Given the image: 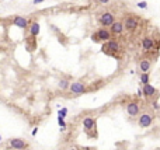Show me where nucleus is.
Segmentation results:
<instances>
[{"mask_svg": "<svg viewBox=\"0 0 160 150\" xmlns=\"http://www.w3.org/2000/svg\"><path fill=\"white\" fill-rule=\"evenodd\" d=\"M139 25H141V18H138L136 16H128L124 20V27L129 32L136 31L139 28Z\"/></svg>", "mask_w": 160, "mask_h": 150, "instance_id": "obj_1", "label": "nucleus"}, {"mask_svg": "<svg viewBox=\"0 0 160 150\" xmlns=\"http://www.w3.org/2000/svg\"><path fill=\"white\" fill-rule=\"evenodd\" d=\"M111 31L107 28V27H103V28H100L96 34H93V41L94 42H107V41L111 40Z\"/></svg>", "mask_w": 160, "mask_h": 150, "instance_id": "obj_2", "label": "nucleus"}, {"mask_svg": "<svg viewBox=\"0 0 160 150\" xmlns=\"http://www.w3.org/2000/svg\"><path fill=\"white\" fill-rule=\"evenodd\" d=\"M98 21H100V24L103 25V27H111L112 23L115 21V16H114V13H111V11H104L101 16H100V18H98Z\"/></svg>", "mask_w": 160, "mask_h": 150, "instance_id": "obj_3", "label": "nucleus"}, {"mask_svg": "<svg viewBox=\"0 0 160 150\" xmlns=\"http://www.w3.org/2000/svg\"><path fill=\"white\" fill-rule=\"evenodd\" d=\"M69 90H70V93L73 95H81L86 93V84L84 83H81V81H73L70 83V87H69Z\"/></svg>", "mask_w": 160, "mask_h": 150, "instance_id": "obj_4", "label": "nucleus"}, {"mask_svg": "<svg viewBox=\"0 0 160 150\" xmlns=\"http://www.w3.org/2000/svg\"><path fill=\"white\" fill-rule=\"evenodd\" d=\"M139 126L141 128H149L152 126L153 124V115L149 114V112H143L141 117H139V121H138Z\"/></svg>", "mask_w": 160, "mask_h": 150, "instance_id": "obj_5", "label": "nucleus"}, {"mask_svg": "<svg viewBox=\"0 0 160 150\" xmlns=\"http://www.w3.org/2000/svg\"><path fill=\"white\" fill-rule=\"evenodd\" d=\"M104 52H107V53H115V52H118L121 49V45H120V42L118 41H115V40H110V41H107V44H105L104 47Z\"/></svg>", "mask_w": 160, "mask_h": 150, "instance_id": "obj_6", "label": "nucleus"}, {"mask_svg": "<svg viewBox=\"0 0 160 150\" xmlns=\"http://www.w3.org/2000/svg\"><path fill=\"white\" fill-rule=\"evenodd\" d=\"M13 25H16V27L21 28V30H27L28 25H30V23H28V20H27L25 17L16 16L14 18H13Z\"/></svg>", "mask_w": 160, "mask_h": 150, "instance_id": "obj_7", "label": "nucleus"}, {"mask_svg": "<svg viewBox=\"0 0 160 150\" xmlns=\"http://www.w3.org/2000/svg\"><path fill=\"white\" fill-rule=\"evenodd\" d=\"M139 111H141V107H139V104L135 103V101H131L128 103L127 105V112H128L129 117H136V115H139Z\"/></svg>", "mask_w": 160, "mask_h": 150, "instance_id": "obj_8", "label": "nucleus"}, {"mask_svg": "<svg viewBox=\"0 0 160 150\" xmlns=\"http://www.w3.org/2000/svg\"><path fill=\"white\" fill-rule=\"evenodd\" d=\"M110 31H111L112 35H121L122 32L125 31L124 23H122V21H114L112 25L110 27Z\"/></svg>", "mask_w": 160, "mask_h": 150, "instance_id": "obj_9", "label": "nucleus"}, {"mask_svg": "<svg viewBox=\"0 0 160 150\" xmlns=\"http://www.w3.org/2000/svg\"><path fill=\"white\" fill-rule=\"evenodd\" d=\"M10 147L14 150H21V149H25V147H27V143H25L23 139H20V138H13V139L10 140Z\"/></svg>", "mask_w": 160, "mask_h": 150, "instance_id": "obj_10", "label": "nucleus"}, {"mask_svg": "<svg viewBox=\"0 0 160 150\" xmlns=\"http://www.w3.org/2000/svg\"><path fill=\"white\" fill-rule=\"evenodd\" d=\"M142 49L146 51V52L154 49V40L150 38V37H145L143 40H142Z\"/></svg>", "mask_w": 160, "mask_h": 150, "instance_id": "obj_11", "label": "nucleus"}, {"mask_svg": "<svg viewBox=\"0 0 160 150\" xmlns=\"http://www.w3.org/2000/svg\"><path fill=\"white\" fill-rule=\"evenodd\" d=\"M41 31V25L38 21H32L30 25H28V32H30V35L31 37H37Z\"/></svg>", "mask_w": 160, "mask_h": 150, "instance_id": "obj_12", "label": "nucleus"}, {"mask_svg": "<svg viewBox=\"0 0 160 150\" xmlns=\"http://www.w3.org/2000/svg\"><path fill=\"white\" fill-rule=\"evenodd\" d=\"M143 94L145 97H147V98H150V97H153V95H156V93H157V90L154 88V87L152 86V84H143Z\"/></svg>", "mask_w": 160, "mask_h": 150, "instance_id": "obj_13", "label": "nucleus"}, {"mask_svg": "<svg viewBox=\"0 0 160 150\" xmlns=\"http://www.w3.org/2000/svg\"><path fill=\"white\" fill-rule=\"evenodd\" d=\"M83 126L86 131H91V129H94L96 128V119L91 118V117H86V118L83 119Z\"/></svg>", "mask_w": 160, "mask_h": 150, "instance_id": "obj_14", "label": "nucleus"}, {"mask_svg": "<svg viewBox=\"0 0 160 150\" xmlns=\"http://www.w3.org/2000/svg\"><path fill=\"white\" fill-rule=\"evenodd\" d=\"M150 67H152V63H150L149 59H142L139 62V70L142 72V73H149Z\"/></svg>", "mask_w": 160, "mask_h": 150, "instance_id": "obj_15", "label": "nucleus"}, {"mask_svg": "<svg viewBox=\"0 0 160 150\" xmlns=\"http://www.w3.org/2000/svg\"><path fill=\"white\" fill-rule=\"evenodd\" d=\"M58 86L61 90H67L69 87H70V83H69V80L67 79H61L59 80V83H58Z\"/></svg>", "mask_w": 160, "mask_h": 150, "instance_id": "obj_16", "label": "nucleus"}, {"mask_svg": "<svg viewBox=\"0 0 160 150\" xmlns=\"http://www.w3.org/2000/svg\"><path fill=\"white\" fill-rule=\"evenodd\" d=\"M139 80H141V83H142V84H147V83H149V80H150L149 73H141V77H139Z\"/></svg>", "mask_w": 160, "mask_h": 150, "instance_id": "obj_17", "label": "nucleus"}, {"mask_svg": "<svg viewBox=\"0 0 160 150\" xmlns=\"http://www.w3.org/2000/svg\"><path fill=\"white\" fill-rule=\"evenodd\" d=\"M67 108H59L58 111V117H61V118H66V115H67Z\"/></svg>", "mask_w": 160, "mask_h": 150, "instance_id": "obj_18", "label": "nucleus"}, {"mask_svg": "<svg viewBox=\"0 0 160 150\" xmlns=\"http://www.w3.org/2000/svg\"><path fill=\"white\" fill-rule=\"evenodd\" d=\"M58 124H59V126H61V131H65V128H66V122L63 121V118L58 117Z\"/></svg>", "mask_w": 160, "mask_h": 150, "instance_id": "obj_19", "label": "nucleus"}, {"mask_svg": "<svg viewBox=\"0 0 160 150\" xmlns=\"http://www.w3.org/2000/svg\"><path fill=\"white\" fill-rule=\"evenodd\" d=\"M138 7L139 8H146L147 7V3H146V1H139V3H138Z\"/></svg>", "mask_w": 160, "mask_h": 150, "instance_id": "obj_20", "label": "nucleus"}, {"mask_svg": "<svg viewBox=\"0 0 160 150\" xmlns=\"http://www.w3.org/2000/svg\"><path fill=\"white\" fill-rule=\"evenodd\" d=\"M152 107L154 108V110H160V105L157 104V101H153V103H152Z\"/></svg>", "mask_w": 160, "mask_h": 150, "instance_id": "obj_21", "label": "nucleus"}, {"mask_svg": "<svg viewBox=\"0 0 160 150\" xmlns=\"http://www.w3.org/2000/svg\"><path fill=\"white\" fill-rule=\"evenodd\" d=\"M37 133H38V128L35 126V128H34V129H32V132H31V135H32V136H35V135H37Z\"/></svg>", "mask_w": 160, "mask_h": 150, "instance_id": "obj_22", "label": "nucleus"}, {"mask_svg": "<svg viewBox=\"0 0 160 150\" xmlns=\"http://www.w3.org/2000/svg\"><path fill=\"white\" fill-rule=\"evenodd\" d=\"M100 4H107V3H110V0H97Z\"/></svg>", "mask_w": 160, "mask_h": 150, "instance_id": "obj_23", "label": "nucleus"}, {"mask_svg": "<svg viewBox=\"0 0 160 150\" xmlns=\"http://www.w3.org/2000/svg\"><path fill=\"white\" fill-rule=\"evenodd\" d=\"M44 1H45V0H34L32 3H34V4H41V3H44Z\"/></svg>", "mask_w": 160, "mask_h": 150, "instance_id": "obj_24", "label": "nucleus"}, {"mask_svg": "<svg viewBox=\"0 0 160 150\" xmlns=\"http://www.w3.org/2000/svg\"><path fill=\"white\" fill-rule=\"evenodd\" d=\"M69 150H77V149H74V147H72V149H69Z\"/></svg>", "mask_w": 160, "mask_h": 150, "instance_id": "obj_25", "label": "nucleus"}, {"mask_svg": "<svg viewBox=\"0 0 160 150\" xmlns=\"http://www.w3.org/2000/svg\"><path fill=\"white\" fill-rule=\"evenodd\" d=\"M0 142H1V135H0Z\"/></svg>", "mask_w": 160, "mask_h": 150, "instance_id": "obj_26", "label": "nucleus"}, {"mask_svg": "<svg viewBox=\"0 0 160 150\" xmlns=\"http://www.w3.org/2000/svg\"><path fill=\"white\" fill-rule=\"evenodd\" d=\"M1 1H7V0H1Z\"/></svg>", "mask_w": 160, "mask_h": 150, "instance_id": "obj_27", "label": "nucleus"}]
</instances>
